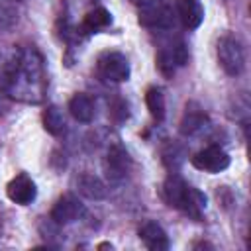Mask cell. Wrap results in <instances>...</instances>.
Returning <instances> with one entry per match:
<instances>
[{"label": "cell", "mask_w": 251, "mask_h": 251, "mask_svg": "<svg viewBox=\"0 0 251 251\" xmlns=\"http://www.w3.org/2000/svg\"><path fill=\"white\" fill-rule=\"evenodd\" d=\"M206 122H208V118L202 110H198V108L194 110V108L186 106V112H184L182 122H180V131L184 135H194L196 131H200L206 126Z\"/></svg>", "instance_id": "15"}, {"label": "cell", "mask_w": 251, "mask_h": 251, "mask_svg": "<svg viewBox=\"0 0 251 251\" xmlns=\"http://www.w3.org/2000/svg\"><path fill=\"white\" fill-rule=\"evenodd\" d=\"M139 239L145 243L147 249L151 251H165L169 249V237L167 231L157 224V222H147L139 227Z\"/></svg>", "instance_id": "11"}, {"label": "cell", "mask_w": 251, "mask_h": 251, "mask_svg": "<svg viewBox=\"0 0 251 251\" xmlns=\"http://www.w3.org/2000/svg\"><path fill=\"white\" fill-rule=\"evenodd\" d=\"M110 24H112V14L106 8H94L84 16L80 29L84 33H98L100 29H106Z\"/></svg>", "instance_id": "13"}, {"label": "cell", "mask_w": 251, "mask_h": 251, "mask_svg": "<svg viewBox=\"0 0 251 251\" xmlns=\"http://www.w3.org/2000/svg\"><path fill=\"white\" fill-rule=\"evenodd\" d=\"M112 114L116 116V120H126V118L129 116V110H127V102H124V100H118V104L114 106Z\"/></svg>", "instance_id": "19"}, {"label": "cell", "mask_w": 251, "mask_h": 251, "mask_svg": "<svg viewBox=\"0 0 251 251\" xmlns=\"http://www.w3.org/2000/svg\"><path fill=\"white\" fill-rule=\"evenodd\" d=\"M69 110H71V116H73L75 120L82 122V124H88V122H92V118H94V102H92L90 96H86V94H82V92H80V94H75V96L71 98Z\"/></svg>", "instance_id": "12"}, {"label": "cell", "mask_w": 251, "mask_h": 251, "mask_svg": "<svg viewBox=\"0 0 251 251\" xmlns=\"http://www.w3.org/2000/svg\"><path fill=\"white\" fill-rule=\"evenodd\" d=\"M231 159L229 155L218 147V145H210L202 151H198L194 157H192V165L198 169V171H204V173H210V175H216V173H222L229 167Z\"/></svg>", "instance_id": "6"}, {"label": "cell", "mask_w": 251, "mask_h": 251, "mask_svg": "<svg viewBox=\"0 0 251 251\" xmlns=\"http://www.w3.org/2000/svg\"><path fill=\"white\" fill-rule=\"evenodd\" d=\"M78 190H80V194H84L86 198H94V200L106 196L104 184H102L96 176H92V175H82V176L78 178Z\"/></svg>", "instance_id": "18"}, {"label": "cell", "mask_w": 251, "mask_h": 251, "mask_svg": "<svg viewBox=\"0 0 251 251\" xmlns=\"http://www.w3.org/2000/svg\"><path fill=\"white\" fill-rule=\"evenodd\" d=\"M96 73L106 82H124L129 78V63L118 51H106L96 61Z\"/></svg>", "instance_id": "5"}, {"label": "cell", "mask_w": 251, "mask_h": 251, "mask_svg": "<svg viewBox=\"0 0 251 251\" xmlns=\"http://www.w3.org/2000/svg\"><path fill=\"white\" fill-rule=\"evenodd\" d=\"M163 196L171 208L180 210L182 214L198 220L206 208V196L194 186L186 184L180 176L173 175L163 184Z\"/></svg>", "instance_id": "2"}, {"label": "cell", "mask_w": 251, "mask_h": 251, "mask_svg": "<svg viewBox=\"0 0 251 251\" xmlns=\"http://www.w3.org/2000/svg\"><path fill=\"white\" fill-rule=\"evenodd\" d=\"M218 61L229 76L241 75L245 67V53H243L241 43L231 35H224L218 41Z\"/></svg>", "instance_id": "4"}, {"label": "cell", "mask_w": 251, "mask_h": 251, "mask_svg": "<svg viewBox=\"0 0 251 251\" xmlns=\"http://www.w3.org/2000/svg\"><path fill=\"white\" fill-rule=\"evenodd\" d=\"M145 104H147V110L153 116V120L161 122L165 118V108L167 106H165V94H163L161 88H157V86L147 88V92H145Z\"/></svg>", "instance_id": "17"}, {"label": "cell", "mask_w": 251, "mask_h": 251, "mask_svg": "<svg viewBox=\"0 0 251 251\" xmlns=\"http://www.w3.org/2000/svg\"><path fill=\"white\" fill-rule=\"evenodd\" d=\"M188 61V53H186V47L182 43H175V45H167L159 57H157V63H159V69L165 73V75H173L176 67H182L186 65Z\"/></svg>", "instance_id": "9"}, {"label": "cell", "mask_w": 251, "mask_h": 251, "mask_svg": "<svg viewBox=\"0 0 251 251\" xmlns=\"http://www.w3.org/2000/svg\"><path fill=\"white\" fill-rule=\"evenodd\" d=\"M137 22L143 27L167 29L173 25V8L165 0H141L137 10Z\"/></svg>", "instance_id": "3"}, {"label": "cell", "mask_w": 251, "mask_h": 251, "mask_svg": "<svg viewBox=\"0 0 251 251\" xmlns=\"http://www.w3.org/2000/svg\"><path fill=\"white\" fill-rule=\"evenodd\" d=\"M176 16L186 29H196L204 22V6L200 0H176Z\"/></svg>", "instance_id": "10"}, {"label": "cell", "mask_w": 251, "mask_h": 251, "mask_svg": "<svg viewBox=\"0 0 251 251\" xmlns=\"http://www.w3.org/2000/svg\"><path fill=\"white\" fill-rule=\"evenodd\" d=\"M82 212H84V208H82V204L78 202L76 196H73V194H63V196L55 202V206H53V210H51V220H53L55 224H71V222H75Z\"/></svg>", "instance_id": "8"}, {"label": "cell", "mask_w": 251, "mask_h": 251, "mask_svg": "<svg viewBox=\"0 0 251 251\" xmlns=\"http://www.w3.org/2000/svg\"><path fill=\"white\" fill-rule=\"evenodd\" d=\"M6 194L8 198L14 202V204H20V206H27L35 200L37 196V188H35V182L27 176V175H16L8 186H6Z\"/></svg>", "instance_id": "7"}, {"label": "cell", "mask_w": 251, "mask_h": 251, "mask_svg": "<svg viewBox=\"0 0 251 251\" xmlns=\"http://www.w3.org/2000/svg\"><path fill=\"white\" fill-rule=\"evenodd\" d=\"M45 88H47V78L39 53L31 47L18 51L6 73L8 94L18 102L39 104L45 96Z\"/></svg>", "instance_id": "1"}, {"label": "cell", "mask_w": 251, "mask_h": 251, "mask_svg": "<svg viewBox=\"0 0 251 251\" xmlns=\"http://www.w3.org/2000/svg\"><path fill=\"white\" fill-rule=\"evenodd\" d=\"M41 120H43L45 131L51 133V135H61L65 131V116L57 106H47L43 110Z\"/></svg>", "instance_id": "16"}, {"label": "cell", "mask_w": 251, "mask_h": 251, "mask_svg": "<svg viewBox=\"0 0 251 251\" xmlns=\"http://www.w3.org/2000/svg\"><path fill=\"white\" fill-rule=\"evenodd\" d=\"M129 169V157L122 147H114L106 159V171L112 178H122Z\"/></svg>", "instance_id": "14"}]
</instances>
